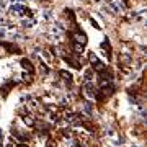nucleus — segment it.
I'll return each mask as SVG.
<instances>
[{
    "mask_svg": "<svg viewBox=\"0 0 147 147\" xmlns=\"http://www.w3.org/2000/svg\"><path fill=\"white\" fill-rule=\"evenodd\" d=\"M16 147H28V146H26V144H18Z\"/></svg>",
    "mask_w": 147,
    "mask_h": 147,
    "instance_id": "nucleus-7",
    "label": "nucleus"
},
{
    "mask_svg": "<svg viewBox=\"0 0 147 147\" xmlns=\"http://www.w3.org/2000/svg\"><path fill=\"white\" fill-rule=\"evenodd\" d=\"M59 75L62 77V80H64L67 85H72L74 77H72V74H70V72H67V70H59Z\"/></svg>",
    "mask_w": 147,
    "mask_h": 147,
    "instance_id": "nucleus-2",
    "label": "nucleus"
},
{
    "mask_svg": "<svg viewBox=\"0 0 147 147\" xmlns=\"http://www.w3.org/2000/svg\"><path fill=\"white\" fill-rule=\"evenodd\" d=\"M21 65H23V69H25V70H28V72L30 74H33L34 72V67H33V62L31 61H30V59H21Z\"/></svg>",
    "mask_w": 147,
    "mask_h": 147,
    "instance_id": "nucleus-3",
    "label": "nucleus"
},
{
    "mask_svg": "<svg viewBox=\"0 0 147 147\" xmlns=\"http://www.w3.org/2000/svg\"><path fill=\"white\" fill-rule=\"evenodd\" d=\"M90 21H92V25H93V26L96 28V30H100V28H101V26H98V23H96V21H95L93 18H90Z\"/></svg>",
    "mask_w": 147,
    "mask_h": 147,
    "instance_id": "nucleus-6",
    "label": "nucleus"
},
{
    "mask_svg": "<svg viewBox=\"0 0 147 147\" xmlns=\"http://www.w3.org/2000/svg\"><path fill=\"white\" fill-rule=\"evenodd\" d=\"M70 38H72L74 42H77V44H82V46H85L87 44V34H85L84 31H77L75 33H70Z\"/></svg>",
    "mask_w": 147,
    "mask_h": 147,
    "instance_id": "nucleus-1",
    "label": "nucleus"
},
{
    "mask_svg": "<svg viewBox=\"0 0 147 147\" xmlns=\"http://www.w3.org/2000/svg\"><path fill=\"white\" fill-rule=\"evenodd\" d=\"M65 16L70 20V23H74V25H75V13H74L70 8H67V10H65Z\"/></svg>",
    "mask_w": 147,
    "mask_h": 147,
    "instance_id": "nucleus-4",
    "label": "nucleus"
},
{
    "mask_svg": "<svg viewBox=\"0 0 147 147\" xmlns=\"http://www.w3.org/2000/svg\"><path fill=\"white\" fill-rule=\"evenodd\" d=\"M25 123H26L28 126H34V119H33L31 116H25Z\"/></svg>",
    "mask_w": 147,
    "mask_h": 147,
    "instance_id": "nucleus-5",
    "label": "nucleus"
}]
</instances>
